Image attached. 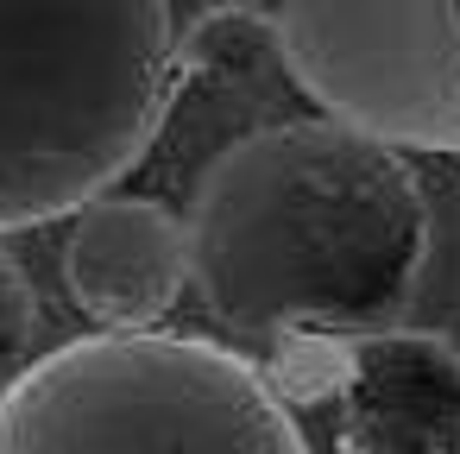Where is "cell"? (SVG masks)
I'll list each match as a JSON object with an SVG mask.
<instances>
[{
  "mask_svg": "<svg viewBox=\"0 0 460 454\" xmlns=\"http://www.w3.org/2000/svg\"><path fill=\"white\" fill-rule=\"evenodd\" d=\"M190 284L246 347L372 341L429 265V202L410 165L334 120L234 139L183 209Z\"/></svg>",
  "mask_w": 460,
  "mask_h": 454,
  "instance_id": "cell-1",
  "label": "cell"
},
{
  "mask_svg": "<svg viewBox=\"0 0 460 454\" xmlns=\"http://www.w3.org/2000/svg\"><path fill=\"white\" fill-rule=\"evenodd\" d=\"M177 7H0V234L83 215L158 139L183 64Z\"/></svg>",
  "mask_w": 460,
  "mask_h": 454,
  "instance_id": "cell-2",
  "label": "cell"
},
{
  "mask_svg": "<svg viewBox=\"0 0 460 454\" xmlns=\"http://www.w3.org/2000/svg\"><path fill=\"white\" fill-rule=\"evenodd\" d=\"M0 454H309V441L215 341L89 334L0 391Z\"/></svg>",
  "mask_w": 460,
  "mask_h": 454,
  "instance_id": "cell-3",
  "label": "cell"
},
{
  "mask_svg": "<svg viewBox=\"0 0 460 454\" xmlns=\"http://www.w3.org/2000/svg\"><path fill=\"white\" fill-rule=\"evenodd\" d=\"M290 83L347 133L385 152H460V0L252 7Z\"/></svg>",
  "mask_w": 460,
  "mask_h": 454,
  "instance_id": "cell-4",
  "label": "cell"
},
{
  "mask_svg": "<svg viewBox=\"0 0 460 454\" xmlns=\"http://www.w3.org/2000/svg\"><path fill=\"white\" fill-rule=\"evenodd\" d=\"M64 284L102 334H158L190 284L183 215L146 196H102L64 240Z\"/></svg>",
  "mask_w": 460,
  "mask_h": 454,
  "instance_id": "cell-5",
  "label": "cell"
},
{
  "mask_svg": "<svg viewBox=\"0 0 460 454\" xmlns=\"http://www.w3.org/2000/svg\"><path fill=\"white\" fill-rule=\"evenodd\" d=\"M347 454H460V347L391 328L341 366Z\"/></svg>",
  "mask_w": 460,
  "mask_h": 454,
  "instance_id": "cell-6",
  "label": "cell"
},
{
  "mask_svg": "<svg viewBox=\"0 0 460 454\" xmlns=\"http://www.w3.org/2000/svg\"><path fill=\"white\" fill-rule=\"evenodd\" d=\"M32 328H39V297L13 265V253H0V366H13L32 347Z\"/></svg>",
  "mask_w": 460,
  "mask_h": 454,
  "instance_id": "cell-7",
  "label": "cell"
}]
</instances>
